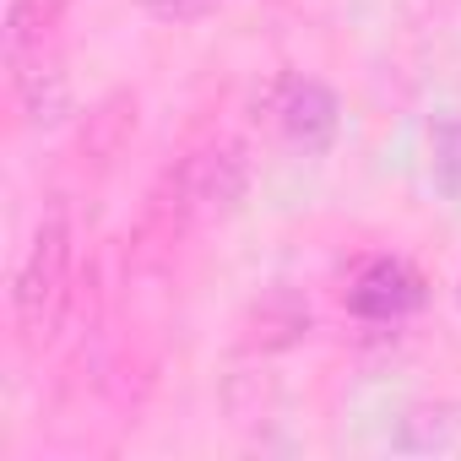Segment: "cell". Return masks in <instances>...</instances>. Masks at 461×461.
<instances>
[{"mask_svg": "<svg viewBox=\"0 0 461 461\" xmlns=\"http://www.w3.org/2000/svg\"><path fill=\"white\" fill-rule=\"evenodd\" d=\"M174 190H179L174 206L190 222H222L228 212L245 201V190H250V158H245V147L240 141H212V147H201L179 168Z\"/></svg>", "mask_w": 461, "mask_h": 461, "instance_id": "cell-2", "label": "cell"}, {"mask_svg": "<svg viewBox=\"0 0 461 461\" xmlns=\"http://www.w3.org/2000/svg\"><path fill=\"white\" fill-rule=\"evenodd\" d=\"M141 6H147L158 23H195V17L217 12L222 0H141Z\"/></svg>", "mask_w": 461, "mask_h": 461, "instance_id": "cell-8", "label": "cell"}, {"mask_svg": "<svg viewBox=\"0 0 461 461\" xmlns=\"http://www.w3.org/2000/svg\"><path fill=\"white\" fill-rule=\"evenodd\" d=\"M456 304H461V283H456Z\"/></svg>", "mask_w": 461, "mask_h": 461, "instance_id": "cell-9", "label": "cell"}, {"mask_svg": "<svg viewBox=\"0 0 461 461\" xmlns=\"http://www.w3.org/2000/svg\"><path fill=\"white\" fill-rule=\"evenodd\" d=\"M12 82H17V98H23L28 125H60L71 114V82H66V71L44 50L12 60Z\"/></svg>", "mask_w": 461, "mask_h": 461, "instance_id": "cell-5", "label": "cell"}, {"mask_svg": "<svg viewBox=\"0 0 461 461\" xmlns=\"http://www.w3.org/2000/svg\"><path fill=\"white\" fill-rule=\"evenodd\" d=\"M71 12V0H12L6 6V66L44 50L50 28Z\"/></svg>", "mask_w": 461, "mask_h": 461, "instance_id": "cell-6", "label": "cell"}, {"mask_svg": "<svg viewBox=\"0 0 461 461\" xmlns=\"http://www.w3.org/2000/svg\"><path fill=\"white\" fill-rule=\"evenodd\" d=\"M71 299V206L60 195H50L39 228H33V245L12 277V315L28 348H44L60 331Z\"/></svg>", "mask_w": 461, "mask_h": 461, "instance_id": "cell-1", "label": "cell"}, {"mask_svg": "<svg viewBox=\"0 0 461 461\" xmlns=\"http://www.w3.org/2000/svg\"><path fill=\"white\" fill-rule=\"evenodd\" d=\"M423 299H429V283H423V272L407 267L402 256H375V261L353 277V288H348V310H353L358 321H380V326L418 315Z\"/></svg>", "mask_w": 461, "mask_h": 461, "instance_id": "cell-4", "label": "cell"}, {"mask_svg": "<svg viewBox=\"0 0 461 461\" xmlns=\"http://www.w3.org/2000/svg\"><path fill=\"white\" fill-rule=\"evenodd\" d=\"M267 114H272V125L283 131V141H288L294 152H304V158L331 152V141H337V131H342V104H337V93H331L326 82H315V77H299V71H288V77L272 82Z\"/></svg>", "mask_w": 461, "mask_h": 461, "instance_id": "cell-3", "label": "cell"}, {"mask_svg": "<svg viewBox=\"0 0 461 461\" xmlns=\"http://www.w3.org/2000/svg\"><path fill=\"white\" fill-rule=\"evenodd\" d=\"M429 179L445 201H461V120H434V131H429Z\"/></svg>", "mask_w": 461, "mask_h": 461, "instance_id": "cell-7", "label": "cell"}]
</instances>
